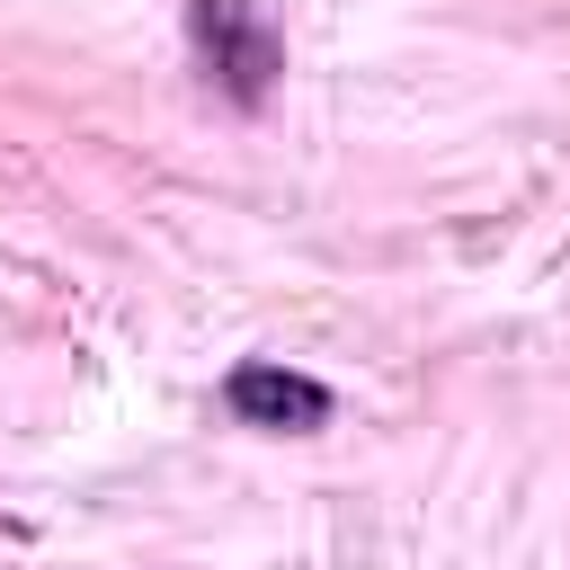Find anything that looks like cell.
Instances as JSON below:
<instances>
[{
	"label": "cell",
	"instance_id": "obj_1",
	"mask_svg": "<svg viewBox=\"0 0 570 570\" xmlns=\"http://www.w3.org/2000/svg\"><path fill=\"white\" fill-rule=\"evenodd\" d=\"M187 36H196V53H205V71L232 107H258L285 71V45L249 0H187Z\"/></svg>",
	"mask_w": 570,
	"mask_h": 570
},
{
	"label": "cell",
	"instance_id": "obj_2",
	"mask_svg": "<svg viewBox=\"0 0 570 570\" xmlns=\"http://www.w3.org/2000/svg\"><path fill=\"white\" fill-rule=\"evenodd\" d=\"M223 401H232V419H249V428H285V436H303V428L330 419V383H312V374H294V365H267V356L232 365Z\"/></svg>",
	"mask_w": 570,
	"mask_h": 570
}]
</instances>
